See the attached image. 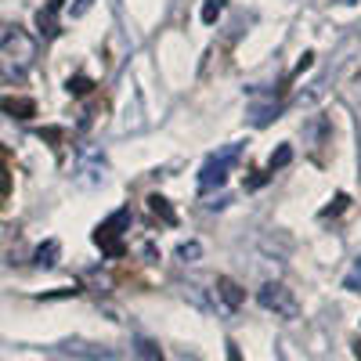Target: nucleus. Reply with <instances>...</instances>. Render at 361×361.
<instances>
[{"label":"nucleus","mask_w":361,"mask_h":361,"mask_svg":"<svg viewBox=\"0 0 361 361\" xmlns=\"http://www.w3.org/2000/svg\"><path fill=\"white\" fill-rule=\"evenodd\" d=\"M37 66V40L25 29H8L0 37V80H25Z\"/></svg>","instance_id":"f257e3e1"},{"label":"nucleus","mask_w":361,"mask_h":361,"mask_svg":"<svg viewBox=\"0 0 361 361\" xmlns=\"http://www.w3.org/2000/svg\"><path fill=\"white\" fill-rule=\"evenodd\" d=\"M238 152H243V145H228V148H221L217 156H209L206 166H202V173H199V192L221 188L224 180H228V173L235 170V163H238Z\"/></svg>","instance_id":"f03ea898"},{"label":"nucleus","mask_w":361,"mask_h":361,"mask_svg":"<svg viewBox=\"0 0 361 361\" xmlns=\"http://www.w3.org/2000/svg\"><path fill=\"white\" fill-rule=\"evenodd\" d=\"M257 304H260L264 311H271L275 318H286V322H293V318L300 314L296 293H293L289 286H282V282H267V286L257 293Z\"/></svg>","instance_id":"7ed1b4c3"},{"label":"nucleus","mask_w":361,"mask_h":361,"mask_svg":"<svg viewBox=\"0 0 361 361\" xmlns=\"http://www.w3.org/2000/svg\"><path fill=\"white\" fill-rule=\"evenodd\" d=\"M123 228H130V209L119 206L109 221H102L94 228V246H102L109 257H119L123 253Z\"/></svg>","instance_id":"20e7f679"},{"label":"nucleus","mask_w":361,"mask_h":361,"mask_svg":"<svg viewBox=\"0 0 361 361\" xmlns=\"http://www.w3.org/2000/svg\"><path fill=\"white\" fill-rule=\"evenodd\" d=\"M217 296L224 300V307H228V311H238V304L246 300L243 286H238L235 279H228V275H221V279H217Z\"/></svg>","instance_id":"39448f33"},{"label":"nucleus","mask_w":361,"mask_h":361,"mask_svg":"<svg viewBox=\"0 0 361 361\" xmlns=\"http://www.w3.org/2000/svg\"><path fill=\"white\" fill-rule=\"evenodd\" d=\"M0 112H8V116H15V119H33V116H37V102H33V98H15V94H8V98H0Z\"/></svg>","instance_id":"423d86ee"},{"label":"nucleus","mask_w":361,"mask_h":361,"mask_svg":"<svg viewBox=\"0 0 361 361\" xmlns=\"http://www.w3.org/2000/svg\"><path fill=\"white\" fill-rule=\"evenodd\" d=\"M66 0H47V8L37 11V25L44 37H58V11H62Z\"/></svg>","instance_id":"0eeeda50"},{"label":"nucleus","mask_w":361,"mask_h":361,"mask_svg":"<svg viewBox=\"0 0 361 361\" xmlns=\"http://www.w3.org/2000/svg\"><path fill=\"white\" fill-rule=\"evenodd\" d=\"M11 195V166H8V152L0 148V202H8Z\"/></svg>","instance_id":"6e6552de"},{"label":"nucleus","mask_w":361,"mask_h":361,"mask_svg":"<svg viewBox=\"0 0 361 361\" xmlns=\"http://www.w3.org/2000/svg\"><path fill=\"white\" fill-rule=\"evenodd\" d=\"M148 209H152V214H159L166 224H173L177 217H173V209H170V202L163 199V195H148Z\"/></svg>","instance_id":"1a4fd4ad"},{"label":"nucleus","mask_w":361,"mask_h":361,"mask_svg":"<svg viewBox=\"0 0 361 361\" xmlns=\"http://www.w3.org/2000/svg\"><path fill=\"white\" fill-rule=\"evenodd\" d=\"M199 257H202V246H199V243H180V246H177V260H180V264H195Z\"/></svg>","instance_id":"9d476101"},{"label":"nucleus","mask_w":361,"mask_h":361,"mask_svg":"<svg viewBox=\"0 0 361 361\" xmlns=\"http://www.w3.org/2000/svg\"><path fill=\"white\" fill-rule=\"evenodd\" d=\"M137 354H141L145 361H163V350H159L152 340H137Z\"/></svg>","instance_id":"9b49d317"},{"label":"nucleus","mask_w":361,"mask_h":361,"mask_svg":"<svg viewBox=\"0 0 361 361\" xmlns=\"http://www.w3.org/2000/svg\"><path fill=\"white\" fill-rule=\"evenodd\" d=\"M289 159H293V148H289V145H282V148H279V156H271V163H267V170H271V173H275V170H279V166H286Z\"/></svg>","instance_id":"f8f14e48"},{"label":"nucleus","mask_w":361,"mask_h":361,"mask_svg":"<svg viewBox=\"0 0 361 361\" xmlns=\"http://www.w3.org/2000/svg\"><path fill=\"white\" fill-rule=\"evenodd\" d=\"M221 11H224V0H206L202 4V22H214Z\"/></svg>","instance_id":"ddd939ff"},{"label":"nucleus","mask_w":361,"mask_h":361,"mask_svg":"<svg viewBox=\"0 0 361 361\" xmlns=\"http://www.w3.org/2000/svg\"><path fill=\"white\" fill-rule=\"evenodd\" d=\"M54 253H58V243H47V246L37 253V264H40V267H51V264H54V260H51Z\"/></svg>","instance_id":"4468645a"},{"label":"nucleus","mask_w":361,"mask_h":361,"mask_svg":"<svg viewBox=\"0 0 361 361\" xmlns=\"http://www.w3.org/2000/svg\"><path fill=\"white\" fill-rule=\"evenodd\" d=\"M347 289H354V293H361V257H357V264H354V271L347 275Z\"/></svg>","instance_id":"2eb2a0df"},{"label":"nucleus","mask_w":361,"mask_h":361,"mask_svg":"<svg viewBox=\"0 0 361 361\" xmlns=\"http://www.w3.org/2000/svg\"><path fill=\"white\" fill-rule=\"evenodd\" d=\"M69 90H73V94H87V90H90V80L76 76V80H69Z\"/></svg>","instance_id":"dca6fc26"},{"label":"nucleus","mask_w":361,"mask_h":361,"mask_svg":"<svg viewBox=\"0 0 361 361\" xmlns=\"http://www.w3.org/2000/svg\"><path fill=\"white\" fill-rule=\"evenodd\" d=\"M90 4H94V0H80V4L73 8V15H76V18H80V15H87V8H90Z\"/></svg>","instance_id":"f3484780"},{"label":"nucleus","mask_w":361,"mask_h":361,"mask_svg":"<svg viewBox=\"0 0 361 361\" xmlns=\"http://www.w3.org/2000/svg\"><path fill=\"white\" fill-rule=\"evenodd\" d=\"M340 4H354V0H340Z\"/></svg>","instance_id":"a211bd4d"},{"label":"nucleus","mask_w":361,"mask_h":361,"mask_svg":"<svg viewBox=\"0 0 361 361\" xmlns=\"http://www.w3.org/2000/svg\"><path fill=\"white\" fill-rule=\"evenodd\" d=\"M357 357H361V343H357Z\"/></svg>","instance_id":"6ab92c4d"}]
</instances>
